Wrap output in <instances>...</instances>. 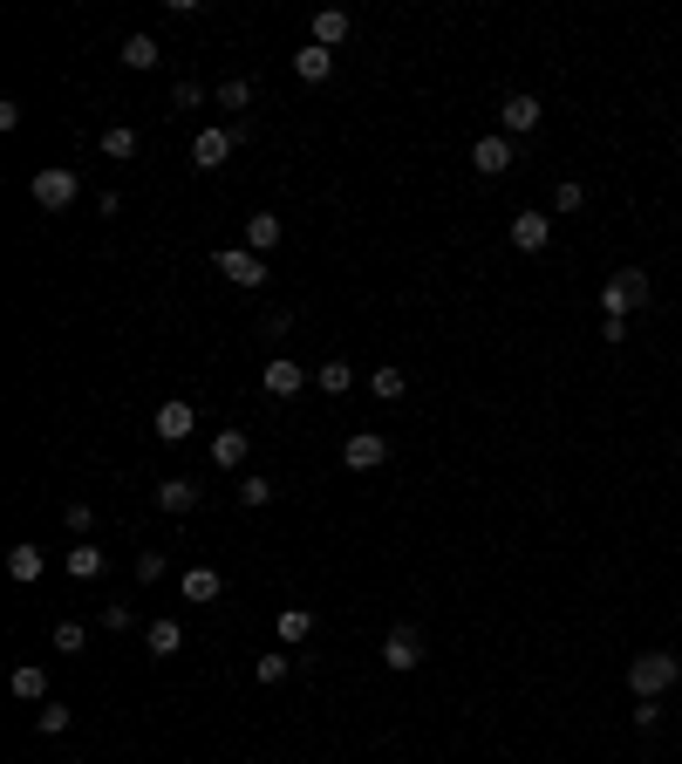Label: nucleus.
<instances>
[{
	"label": "nucleus",
	"instance_id": "4468645a",
	"mask_svg": "<svg viewBox=\"0 0 682 764\" xmlns=\"http://www.w3.org/2000/svg\"><path fill=\"white\" fill-rule=\"evenodd\" d=\"M294 76H301V82H328V76H335V48L307 41L301 55H294Z\"/></svg>",
	"mask_w": 682,
	"mask_h": 764
},
{
	"label": "nucleus",
	"instance_id": "a211bd4d",
	"mask_svg": "<svg viewBox=\"0 0 682 764\" xmlns=\"http://www.w3.org/2000/svg\"><path fill=\"white\" fill-rule=\"evenodd\" d=\"M273 246H280V219H273V212H253V219H246V253H273Z\"/></svg>",
	"mask_w": 682,
	"mask_h": 764
},
{
	"label": "nucleus",
	"instance_id": "c9c22d12",
	"mask_svg": "<svg viewBox=\"0 0 682 764\" xmlns=\"http://www.w3.org/2000/svg\"><path fill=\"white\" fill-rule=\"evenodd\" d=\"M171 103H178V110H198V103H205V89H198V82H178V96H171Z\"/></svg>",
	"mask_w": 682,
	"mask_h": 764
},
{
	"label": "nucleus",
	"instance_id": "72a5a7b5",
	"mask_svg": "<svg viewBox=\"0 0 682 764\" xmlns=\"http://www.w3.org/2000/svg\"><path fill=\"white\" fill-rule=\"evenodd\" d=\"M137 580H144V587H151V580H164V553H151V546H144V553H137Z\"/></svg>",
	"mask_w": 682,
	"mask_h": 764
},
{
	"label": "nucleus",
	"instance_id": "f8f14e48",
	"mask_svg": "<svg viewBox=\"0 0 682 764\" xmlns=\"http://www.w3.org/2000/svg\"><path fill=\"white\" fill-rule=\"evenodd\" d=\"M512 246H519V253H546V246H553V219H546V212H519V219H512Z\"/></svg>",
	"mask_w": 682,
	"mask_h": 764
},
{
	"label": "nucleus",
	"instance_id": "39448f33",
	"mask_svg": "<svg viewBox=\"0 0 682 764\" xmlns=\"http://www.w3.org/2000/svg\"><path fill=\"white\" fill-rule=\"evenodd\" d=\"M212 267L226 273L232 287H246V294H260V287H266V260H260V253H246V246H226V253H212Z\"/></svg>",
	"mask_w": 682,
	"mask_h": 764
},
{
	"label": "nucleus",
	"instance_id": "aec40b11",
	"mask_svg": "<svg viewBox=\"0 0 682 764\" xmlns=\"http://www.w3.org/2000/svg\"><path fill=\"white\" fill-rule=\"evenodd\" d=\"M369 396H382V403H403V396H410V376H403L396 362H382L376 376H369Z\"/></svg>",
	"mask_w": 682,
	"mask_h": 764
},
{
	"label": "nucleus",
	"instance_id": "9d476101",
	"mask_svg": "<svg viewBox=\"0 0 682 764\" xmlns=\"http://www.w3.org/2000/svg\"><path fill=\"white\" fill-rule=\"evenodd\" d=\"M471 164H478V178H505V171H512V137H505V130L478 137V144H471Z\"/></svg>",
	"mask_w": 682,
	"mask_h": 764
},
{
	"label": "nucleus",
	"instance_id": "dca6fc26",
	"mask_svg": "<svg viewBox=\"0 0 682 764\" xmlns=\"http://www.w3.org/2000/svg\"><path fill=\"white\" fill-rule=\"evenodd\" d=\"M116 62L144 76V69H157V62H164V48H157V35H130V41H123V55H116Z\"/></svg>",
	"mask_w": 682,
	"mask_h": 764
},
{
	"label": "nucleus",
	"instance_id": "5701e85b",
	"mask_svg": "<svg viewBox=\"0 0 682 764\" xmlns=\"http://www.w3.org/2000/svg\"><path fill=\"white\" fill-rule=\"evenodd\" d=\"M144 642H151V655H178V649H185V628L164 614V621H151V628H144Z\"/></svg>",
	"mask_w": 682,
	"mask_h": 764
},
{
	"label": "nucleus",
	"instance_id": "f03ea898",
	"mask_svg": "<svg viewBox=\"0 0 682 764\" xmlns=\"http://www.w3.org/2000/svg\"><path fill=\"white\" fill-rule=\"evenodd\" d=\"M28 198H35L41 212H69V205L82 198V178L69 171V164H41L35 178H28Z\"/></svg>",
	"mask_w": 682,
	"mask_h": 764
},
{
	"label": "nucleus",
	"instance_id": "473e14b6",
	"mask_svg": "<svg viewBox=\"0 0 682 764\" xmlns=\"http://www.w3.org/2000/svg\"><path fill=\"white\" fill-rule=\"evenodd\" d=\"M580 205H587V191L573 185V178H567V185H560V191H553V212H580Z\"/></svg>",
	"mask_w": 682,
	"mask_h": 764
},
{
	"label": "nucleus",
	"instance_id": "1a4fd4ad",
	"mask_svg": "<svg viewBox=\"0 0 682 764\" xmlns=\"http://www.w3.org/2000/svg\"><path fill=\"white\" fill-rule=\"evenodd\" d=\"M539 96H526V89H519V96H505V103H498V130H505V137H532V130H539Z\"/></svg>",
	"mask_w": 682,
	"mask_h": 764
},
{
	"label": "nucleus",
	"instance_id": "f257e3e1",
	"mask_svg": "<svg viewBox=\"0 0 682 764\" xmlns=\"http://www.w3.org/2000/svg\"><path fill=\"white\" fill-rule=\"evenodd\" d=\"M676 676H682V662L669 649H648V655H635V662H628V689H635V696H655V703L676 689Z\"/></svg>",
	"mask_w": 682,
	"mask_h": 764
},
{
	"label": "nucleus",
	"instance_id": "cd10ccee",
	"mask_svg": "<svg viewBox=\"0 0 682 764\" xmlns=\"http://www.w3.org/2000/svg\"><path fill=\"white\" fill-rule=\"evenodd\" d=\"M239 505H246V512H260V505H273V485H266V478H239Z\"/></svg>",
	"mask_w": 682,
	"mask_h": 764
},
{
	"label": "nucleus",
	"instance_id": "393cba45",
	"mask_svg": "<svg viewBox=\"0 0 682 764\" xmlns=\"http://www.w3.org/2000/svg\"><path fill=\"white\" fill-rule=\"evenodd\" d=\"M314 389H328V396H348V389H355V369H348V362H321V369H314Z\"/></svg>",
	"mask_w": 682,
	"mask_h": 764
},
{
	"label": "nucleus",
	"instance_id": "2eb2a0df",
	"mask_svg": "<svg viewBox=\"0 0 682 764\" xmlns=\"http://www.w3.org/2000/svg\"><path fill=\"white\" fill-rule=\"evenodd\" d=\"M246 451H253V437H246V430H219V437H212V464H219V471H239V464H246Z\"/></svg>",
	"mask_w": 682,
	"mask_h": 764
},
{
	"label": "nucleus",
	"instance_id": "6e6552de",
	"mask_svg": "<svg viewBox=\"0 0 682 764\" xmlns=\"http://www.w3.org/2000/svg\"><path fill=\"white\" fill-rule=\"evenodd\" d=\"M260 389L273 396V403H287V396H301V389H307V369H301V362H287V355H273V362L260 369Z\"/></svg>",
	"mask_w": 682,
	"mask_h": 764
},
{
	"label": "nucleus",
	"instance_id": "4be33fe9",
	"mask_svg": "<svg viewBox=\"0 0 682 764\" xmlns=\"http://www.w3.org/2000/svg\"><path fill=\"white\" fill-rule=\"evenodd\" d=\"M14 696H21V703H48V669H41V662H21V669H14Z\"/></svg>",
	"mask_w": 682,
	"mask_h": 764
},
{
	"label": "nucleus",
	"instance_id": "f704fd0d",
	"mask_svg": "<svg viewBox=\"0 0 682 764\" xmlns=\"http://www.w3.org/2000/svg\"><path fill=\"white\" fill-rule=\"evenodd\" d=\"M662 724V703L655 696H635V730H655Z\"/></svg>",
	"mask_w": 682,
	"mask_h": 764
},
{
	"label": "nucleus",
	"instance_id": "20e7f679",
	"mask_svg": "<svg viewBox=\"0 0 682 764\" xmlns=\"http://www.w3.org/2000/svg\"><path fill=\"white\" fill-rule=\"evenodd\" d=\"M635 307H648V273L642 267H621V273H607V287H601V314H635Z\"/></svg>",
	"mask_w": 682,
	"mask_h": 764
},
{
	"label": "nucleus",
	"instance_id": "412c9836",
	"mask_svg": "<svg viewBox=\"0 0 682 764\" xmlns=\"http://www.w3.org/2000/svg\"><path fill=\"white\" fill-rule=\"evenodd\" d=\"M41 567H48V560H41V546H28V539H21V546L7 553V573H14L21 587H35V580H41Z\"/></svg>",
	"mask_w": 682,
	"mask_h": 764
},
{
	"label": "nucleus",
	"instance_id": "bb28decb",
	"mask_svg": "<svg viewBox=\"0 0 682 764\" xmlns=\"http://www.w3.org/2000/svg\"><path fill=\"white\" fill-rule=\"evenodd\" d=\"M103 157L130 164V157H137V130H130V123H110V130H103Z\"/></svg>",
	"mask_w": 682,
	"mask_h": 764
},
{
	"label": "nucleus",
	"instance_id": "0eeeda50",
	"mask_svg": "<svg viewBox=\"0 0 682 764\" xmlns=\"http://www.w3.org/2000/svg\"><path fill=\"white\" fill-rule=\"evenodd\" d=\"M341 464H348V471H376V464H389V437H382V430H355V437L341 444Z\"/></svg>",
	"mask_w": 682,
	"mask_h": 764
},
{
	"label": "nucleus",
	"instance_id": "4c0bfd02",
	"mask_svg": "<svg viewBox=\"0 0 682 764\" xmlns=\"http://www.w3.org/2000/svg\"><path fill=\"white\" fill-rule=\"evenodd\" d=\"M62 519H69V533H89V526H96V512H89V505H69Z\"/></svg>",
	"mask_w": 682,
	"mask_h": 764
},
{
	"label": "nucleus",
	"instance_id": "ddd939ff",
	"mask_svg": "<svg viewBox=\"0 0 682 764\" xmlns=\"http://www.w3.org/2000/svg\"><path fill=\"white\" fill-rule=\"evenodd\" d=\"M157 512H171V519H185L191 505H198V485H191V478H164V485H157Z\"/></svg>",
	"mask_w": 682,
	"mask_h": 764
},
{
	"label": "nucleus",
	"instance_id": "7c9ffc66",
	"mask_svg": "<svg viewBox=\"0 0 682 764\" xmlns=\"http://www.w3.org/2000/svg\"><path fill=\"white\" fill-rule=\"evenodd\" d=\"M35 724H41V737H62V730H69V710H62V703H41Z\"/></svg>",
	"mask_w": 682,
	"mask_h": 764
},
{
	"label": "nucleus",
	"instance_id": "c85d7f7f",
	"mask_svg": "<svg viewBox=\"0 0 682 764\" xmlns=\"http://www.w3.org/2000/svg\"><path fill=\"white\" fill-rule=\"evenodd\" d=\"M287 669H294V655H260V662H253V676H260L266 689H273V683H287Z\"/></svg>",
	"mask_w": 682,
	"mask_h": 764
},
{
	"label": "nucleus",
	"instance_id": "e433bc0d",
	"mask_svg": "<svg viewBox=\"0 0 682 764\" xmlns=\"http://www.w3.org/2000/svg\"><path fill=\"white\" fill-rule=\"evenodd\" d=\"M601 342H628V321L621 314H601Z\"/></svg>",
	"mask_w": 682,
	"mask_h": 764
},
{
	"label": "nucleus",
	"instance_id": "423d86ee",
	"mask_svg": "<svg viewBox=\"0 0 682 764\" xmlns=\"http://www.w3.org/2000/svg\"><path fill=\"white\" fill-rule=\"evenodd\" d=\"M382 669H396V676H410V669H423V635L410 628V621L382 635Z\"/></svg>",
	"mask_w": 682,
	"mask_h": 764
},
{
	"label": "nucleus",
	"instance_id": "a878e982",
	"mask_svg": "<svg viewBox=\"0 0 682 764\" xmlns=\"http://www.w3.org/2000/svg\"><path fill=\"white\" fill-rule=\"evenodd\" d=\"M314 41H321V48L348 41V14H341V7H321V14H314Z\"/></svg>",
	"mask_w": 682,
	"mask_h": 764
},
{
	"label": "nucleus",
	"instance_id": "c756f323",
	"mask_svg": "<svg viewBox=\"0 0 682 764\" xmlns=\"http://www.w3.org/2000/svg\"><path fill=\"white\" fill-rule=\"evenodd\" d=\"M246 103H253V82H219V110H246Z\"/></svg>",
	"mask_w": 682,
	"mask_h": 764
},
{
	"label": "nucleus",
	"instance_id": "f3484780",
	"mask_svg": "<svg viewBox=\"0 0 682 764\" xmlns=\"http://www.w3.org/2000/svg\"><path fill=\"white\" fill-rule=\"evenodd\" d=\"M273 635H280V649H301L307 635H314V608H287L273 621Z\"/></svg>",
	"mask_w": 682,
	"mask_h": 764
},
{
	"label": "nucleus",
	"instance_id": "7ed1b4c3",
	"mask_svg": "<svg viewBox=\"0 0 682 764\" xmlns=\"http://www.w3.org/2000/svg\"><path fill=\"white\" fill-rule=\"evenodd\" d=\"M239 144H246V123H205V130L191 137V164H198V171H219Z\"/></svg>",
	"mask_w": 682,
	"mask_h": 764
},
{
	"label": "nucleus",
	"instance_id": "6ab92c4d",
	"mask_svg": "<svg viewBox=\"0 0 682 764\" xmlns=\"http://www.w3.org/2000/svg\"><path fill=\"white\" fill-rule=\"evenodd\" d=\"M178 587H185V601H219V594H226V580H219V567H191L185 580H178Z\"/></svg>",
	"mask_w": 682,
	"mask_h": 764
},
{
	"label": "nucleus",
	"instance_id": "58836bf2",
	"mask_svg": "<svg viewBox=\"0 0 682 764\" xmlns=\"http://www.w3.org/2000/svg\"><path fill=\"white\" fill-rule=\"evenodd\" d=\"M130 621H137V614H130V608H103V628H110V635H123Z\"/></svg>",
	"mask_w": 682,
	"mask_h": 764
},
{
	"label": "nucleus",
	"instance_id": "9b49d317",
	"mask_svg": "<svg viewBox=\"0 0 682 764\" xmlns=\"http://www.w3.org/2000/svg\"><path fill=\"white\" fill-rule=\"evenodd\" d=\"M151 430H157V444H185L191 430H198V410H191V403H157Z\"/></svg>",
	"mask_w": 682,
	"mask_h": 764
},
{
	"label": "nucleus",
	"instance_id": "2f4dec72",
	"mask_svg": "<svg viewBox=\"0 0 682 764\" xmlns=\"http://www.w3.org/2000/svg\"><path fill=\"white\" fill-rule=\"evenodd\" d=\"M82 642H89V628H82V621H62V628H55V655H76Z\"/></svg>",
	"mask_w": 682,
	"mask_h": 764
},
{
	"label": "nucleus",
	"instance_id": "b1692460",
	"mask_svg": "<svg viewBox=\"0 0 682 764\" xmlns=\"http://www.w3.org/2000/svg\"><path fill=\"white\" fill-rule=\"evenodd\" d=\"M103 567H110L103 546H69V573H76V580H103Z\"/></svg>",
	"mask_w": 682,
	"mask_h": 764
}]
</instances>
